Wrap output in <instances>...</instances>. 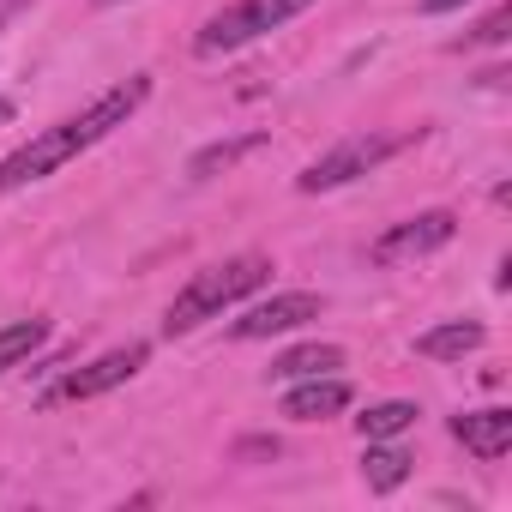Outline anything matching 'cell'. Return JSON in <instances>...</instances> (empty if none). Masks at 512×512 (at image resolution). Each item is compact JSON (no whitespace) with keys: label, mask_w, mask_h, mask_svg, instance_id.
Here are the masks:
<instances>
[{"label":"cell","mask_w":512,"mask_h":512,"mask_svg":"<svg viewBox=\"0 0 512 512\" xmlns=\"http://www.w3.org/2000/svg\"><path fill=\"white\" fill-rule=\"evenodd\" d=\"M145 97H151V73H133V79L109 85L103 97H91L79 115H61L55 127L31 133L19 151L0 157V193H19V187H31V181H49L55 169H67L73 157H85L91 145H103L115 127H127V121L145 109Z\"/></svg>","instance_id":"obj_1"},{"label":"cell","mask_w":512,"mask_h":512,"mask_svg":"<svg viewBox=\"0 0 512 512\" xmlns=\"http://www.w3.org/2000/svg\"><path fill=\"white\" fill-rule=\"evenodd\" d=\"M266 278H272V260H266V253H229V260H217V266H205V272L187 278V290H181V296L169 302V314H163V332H169V338L199 332V326L217 320L223 308L247 302Z\"/></svg>","instance_id":"obj_2"},{"label":"cell","mask_w":512,"mask_h":512,"mask_svg":"<svg viewBox=\"0 0 512 512\" xmlns=\"http://www.w3.org/2000/svg\"><path fill=\"white\" fill-rule=\"evenodd\" d=\"M308 7H314V0H229V7H217V13L199 25L193 55H199V61L235 55V49H247V43H260L266 31L290 25V19H296V13H308Z\"/></svg>","instance_id":"obj_3"},{"label":"cell","mask_w":512,"mask_h":512,"mask_svg":"<svg viewBox=\"0 0 512 512\" xmlns=\"http://www.w3.org/2000/svg\"><path fill=\"white\" fill-rule=\"evenodd\" d=\"M410 139H392V133H350L338 139L326 157H314L302 175H296V193H332V187H350L362 175H374L392 151H404Z\"/></svg>","instance_id":"obj_4"},{"label":"cell","mask_w":512,"mask_h":512,"mask_svg":"<svg viewBox=\"0 0 512 512\" xmlns=\"http://www.w3.org/2000/svg\"><path fill=\"white\" fill-rule=\"evenodd\" d=\"M145 362H151V344H115V350L91 356L85 368H67V374L43 392V404H85V398H103V392L127 386Z\"/></svg>","instance_id":"obj_5"},{"label":"cell","mask_w":512,"mask_h":512,"mask_svg":"<svg viewBox=\"0 0 512 512\" xmlns=\"http://www.w3.org/2000/svg\"><path fill=\"white\" fill-rule=\"evenodd\" d=\"M452 235H458V217H452L446 205L416 211V217H404V223H386V229L368 241V266H404V260H422V253L446 247Z\"/></svg>","instance_id":"obj_6"},{"label":"cell","mask_w":512,"mask_h":512,"mask_svg":"<svg viewBox=\"0 0 512 512\" xmlns=\"http://www.w3.org/2000/svg\"><path fill=\"white\" fill-rule=\"evenodd\" d=\"M320 296L314 290H278V296H266V302H253V308H241L235 320H229V338H241V344H260V338H284V332H302L308 320H320Z\"/></svg>","instance_id":"obj_7"},{"label":"cell","mask_w":512,"mask_h":512,"mask_svg":"<svg viewBox=\"0 0 512 512\" xmlns=\"http://www.w3.org/2000/svg\"><path fill=\"white\" fill-rule=\"evenodd\" d=\"M446 428H452V440H458L464 452H476L482 464H494V458L512 452V410H500V404H488V410H458Z\"/></svg>","instance_id":"obj_8"},{"label":"cell","mask_w":512,"mask_h":512,"mask_svg":"<svg viewBox=\"0 0 512 512\" xmlns=\"http://www.w3.org/2000/svg\"><path fill=\"white\" fill-rule=\"evenodd\" d=\"M350 410V386L338 374H314V380H290L284 392V416L290 422H332Z\"/></svg>","instance_id":"obj_9"},{"label":"cell","mask_w":512,"mask_h":512,"mask_svg":"<svg viewBox=\"0 0 512 512\" xmlns=\"http://www.w3.org/2000/svg\"><path fill=\"white\" fill-rule=\"evenodd\" d=\"M482 344H488V332L476 320H440V326L416 332V356H428V362H464Z\"/></svg>","instance_id":"obj_10"},{"label":"cell","mask_w":512,"mask_h":512,"mask_svg":"<svg viewBox=\"0 0 512 512\" xmlns=\"http://www.w3.org/2000/svg\"><path fill=\"white\" fill-rule=\"evenodd\" d=\"M266 145V133H235V139H211V145H199L193 157H187V175L193 181H211V175H229L241 157H253Z\"/></svg>","instance_id":"obj_11"},{"label":"cell","mask_w":512,"mask_h":512,"mask_svg":"<svg viewBox=\"0 0 512 512\" xmlns=\"http://www.w3.org/2000/svg\"><path fill=\"white\" fill-rule=\"evenodd\" d=\"M344 368V344H296V350H284L278 362H272V374L266 380H314V374H338Z\"/></svg>","instance_id":"obj_12"},{"label":"cell","mask_w":512,"mask_h":512,"mask_svg":"<svg viewBox=\"0 0 512 512\" xmlns=\"http://www.w3.org/2000/svg\"><path fill=\"white\" fill-rule=\"evenodd\" d=\"M404 476H410V452L404 446H386V440H368V452H362L368 494H392V488H404Z\"/></svg>","instance_id":"obj_13"},{"label":"cell","mask_w":512,"mask_h":512,"mask_svg":"<svg viewBox=\"0 0 512 512\" xmlns=\"http://www.w3.org/2000/svg\"><path fill=\"white\" fill-rule=\"evenodd\" d=\"M416 404L410 398H386V404H368L362 416H356V434L362 440H398V434H410L416 428Z\"/></svg>","instance_id":"obj_14"},{"label":"cell","mask_w":512,"mask_h":512,"mask_svg":"<svg viewBox=\"0 0 512 512\" xmlns=\"http://www.w3.org/2000/svg\"><path fill=\"white\" fill-rule=\"evenodd\" d=\"M49 344V320H13V326H0V374H13V368H25L37 350Z\"/></svg>","instance_id":"obj_15"},{"label":"cell","mask_w":512,"mask_h":512,"mask_svg":"<svg viewBox=\"0 0 512 512\" xmlns=\"http://www.w3.org/2000/svg\"><path fill=\"white\" fill-rule=\"evenodd\" d=\"M506 25H512V7H494V13L470 31V43H506Z\"/></svg>","instance_id":"obj_16"},{"label":"cell","mask_w":512,"mask_h":512,"mask_svg":"<svg viewBox=\"0 0 512 512\" xmlns=\"http://www.w3.org/2000/svg\"><path fill=\"white\" fill-rule=\"evenodd\" d=\"M452 7H464V0H416V13H428V19L434 13H452Z\"/></svg>","instance_id":"obj_17"},{"label":"cell","mask_w":512,"mask_h":512,"mask_svg":"<svg viewBox=\"0 0 512 512\" xmlns=\"http://www.w3.org/2000/svg\"><path fill=\"white\" fill-rule=\"evenodd\" d=\"M0 121H13V103H7V97H0Z\"/></svg>","instance_id":"obj_18"},{"label":"cell","mask_w":512,"mask_h":512,"mask_svg":"<svg viewBox=\"0 0 512 512\" xmlns=\"http://www.w3.org/2000/svg\"><path fill=\"white\" fill-rule=\"evenodd\" d=\"M91 7H121V0H91Z\"/></svg>","instance_id":"obj_19"}]
</instances>
